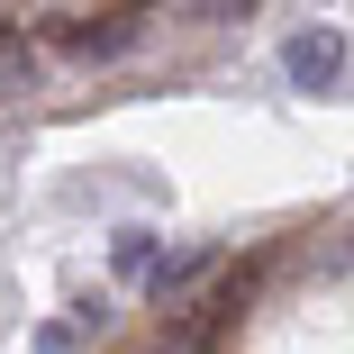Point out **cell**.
Wrapping results in <instances>:
<instances>
[{
	"mask_svg": "<svg viewBox=\"0 0 354 354\" xmlns=\"http://www.w3.org/2000/svg\"><path fill=\"white\" fill-rule=\"evenodd\" d=\"M136 37H146V10H118V19H91V28H64V55L73 64H118Z\"/></svg>",
	"mask_w": 354,
	"mask_h": 354,
	"instance_id": "cell-2",
	"label": "cell"
},
{
	"mask_svg": "<svg viewBox=\"0 0 354 354\" xmlns=\"http://www.w3.org/2000/svg\"><path fill=\"white\" fill-rule=\"evenodd\" d=\"M254 0H200V19H245Z\"/></svg>",
	"mask_w": 354,
	"mask_h": 354,
	"instance_id": "cell-5",
	"label": "cell"
},
{
	"mask_svg": "<svg viewBox=\"0 0 354 354\" xmlns=\"http://www.w3.org/2000/svg\"><path fill=\"white\" fill-rule=\"evenodd\" d=\"M209 272H218V254H209V245H182L173 263H155V272H146V291H155V309H182Z\"/></svg>",
	"mask_w": 354,
	"mask_h": 354,
	"instance_id": "cell-3",
	"label": "cell"
},
{
	"mask_svg": "<svg viewBox=\"0 0 354 354\" xmlns=\"http://www.w3.org/2000/svg\"><path fill=\"white\" fill-rule=\"evenodd\" d=\"M118 272H136V281L155 272V236H146V227H127V236H118Z\"/></svg>",
	"mask_w": 354,
	"mask_h": 354,
	"instance_id": "cell-4",
	"label": "cell"
},
{
	"mask_svg": "<svg viewBox=\"0 0 354 354\" xmlns=\"http://www.w3.org/2000/svg\"><path fill=\"white\" fill-rule=\"evenodd\" d=\"M146 354H164V345H146Z\"/></svg>",
	"mask_w": 354,
	"mask_h": 354,
	"instance_id": "cell-6",
	"label": "cell"
},
{
	"mask_svg": "<svg viewBox=\"0 0 354 354\" xmlns=\"http://www.w3.org/2000/svg\"><path fill=\"white\" fill-rule=\"evenodd\" d=\"M345 73H354V55H345L336 28H300L291 46H281V82L291 91H345Z\"/></svg>",
	"mask_w": 354,
	"mask_h": 354,
	"instance_id": "cell-1",
	"label": "cell"
}]
</instances>
